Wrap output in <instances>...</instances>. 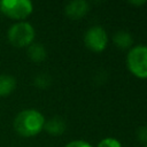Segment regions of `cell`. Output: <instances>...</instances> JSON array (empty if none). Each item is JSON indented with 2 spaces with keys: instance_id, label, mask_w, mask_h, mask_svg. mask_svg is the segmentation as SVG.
<instances>
[{
  "instance_id": "6",
  "label": "cell",
  "mask_w": 147,
  "mask_h": 147,
  "mask_svg": "<svg viewBox=\"0 0 147 147\" xmlns=\"http://www.w3.org/2000/svg\"><path fill=\"white\" fill-rule=\"evenodd\" d=\"M90 9V5L85 0H72L64 7L65 15L71 20H79L84 17Z\"/></svg>"
},
{
  "instance_id": "14",
  "label": "cell",
  "mask_w": 147,
  "mask_h": 147,
  "mask_svg": "<svg viewBox=\"0 0 147 147\" xmlns=\"http://www.w3.org/2000/svg\"><path fill=\"white\" fill-rule=\"evenodd\" d=\"M64 147H93V146L85 140H72L68 142Z\"/></svg>"
},
{
  "instance_id": "3",
  "label": "cell",
  "mask_w": 147,
  "mask_h": 147,
  "mask_svg": "<svg viewBox=\"0 0 147 147\" xmlns=\"http://www.w3.org/2000/svg\"><path fill=\"white\" fill-rule=\"evenodd\" d=\"M7 37H8V41L14 47L23 48V47H29L33 42L36 37V31L31 23L22 21V22H16L8 29Z\"/></svg>"
},
{
  "instance_id": "15",
  "label": "cell",
  "mask_w": 147,
  "mask_h": 147,
  "mask_svg": "<svg viewBox=\"0 0 147 147\" xmlns=\"http://www.w3.org/2000/svg\"><path fill=\"white\" fill-rule=\"evenodd\" d=\"M129 3H130V5H133V6H138V7H139V6L145 5V3H146V1H145V0H138V1H137V0H131V1H129Z\"/></svg>"
},
{
  "instance_id": "11",
  "label": "cell",
  "mask_w": 147,
  "mask_h": 147,
  "mask_svg": "<svg viewBox=\"0 0 147 147\" xmlns=\"http://www.w3.org/2000/svg\"><path fill=\"white\" fill-rule=\"evenodd\" d=\"M51 82H52V79H51V77L47 74H39L33 79L34 86H37L39 88H46V87H48L51 85Z\"/></svg>"
},
{
  "instance_id": "8",
  "label": "cell",
  "mask_w": 147,
  "mask_h": 147,
  "mask_svg": "<svg viewBox=\"0 0 147 147\" xmlns=\"http://www.w3.org/2000/svg\"><path fill=\"white\" fill-rule=\"evenodd\" d=\"M113 42L119 49H130L133 46V37L130 32L119 30L113 34Z\"/></svg>"
},
{
  "instance_id": "7",
  "label": "cell",
  "mask_w": 147,
  "mask_h": 147,
  "mask_svg": "<svg viewBox=\"0 0 147 147\" xmlns=\"http://www.w3.org/2000/svg\"><path fill=\"white\" fill-rule=\"evenodd\" d=\"M67 124L65 121L60 116H54L47 121H45L44 130L51 136H61L65 131Z\"/></svg>"
},
{
  "instance_id": "4",
  "label": "cell",
  "mask_w": 147,
  "mask_h": 147,
  "mask_svg": "<svg viewBox=\"0 0 147 147\" xmlns=\"http://www.w3.org/2000/svg\"><path fill=\"white\" fill-rule=\"evenodd\" d=\"M33 11V5L30 0H1L0 13L10 20L22 22Z\"/></svg>"
},
{
  "instance_id": "9",
  "label": "cell",
  "mask_w": 147,
  "mask_h": 147,
  "mask_svg": "<svg viewBox=\"0 0 147 147\" xmlns=\"http://www.w3.org/2000/svg\"><path fill=\"white\" fill-rule=\"evenodd\" d=\"M28 56L29 59L34 62V63H40L42 61H45V59L47 57V51L45 48V46L40 42H32L29 47H28Z\"/></svg>"
},
{
  "instance_id": "12",
  "label": "cell",
  "mask_w": 147,
  "mask_h": 147,
  "mask_svg": "<svg viewBox=\"0 0 147 147\" xmlns=\"http://www.w3.org/2000/svg\"><path fill=\"white\" fill-rule=\"evenodd\" d=\"M96 147H122V144L119 140L113 137H107L100 140L96 145Z\"/></svg>"
},
{
  "instance_id": "16",
  "label": "cell",
  "mask_w": 147,
  "mask_h": 147,
  "mask_svg": "<svg viewBox=\"0 0 147 147\" xmlns=\"http://www.w3.org/2000/svg\"><path fill=\"white\" fill-rule=\"evenodd\" d=\"M142 147H147V146H142Z\"/></svg>"
},
{
  "instance_id": "5",
  "label": "cell",
  "mask_w": 147,
  "mask_h": 147,
  "mask_svg": "<svg viewBox=\"0 0 147 147\" xmlns=\"http://www.w3.org/2000/svg\"><path fill=\"white\" fill-rule=\"evenodd\" d=\"M108 33L101 25H93L88 28L84 34L85 46L95 53L105 51L108 45Z\"/></svg>"
},
{
  "instance_id": "2",
  "label": "cell",
  "mask_w": 147,
  "mask_h": 147,
  "mask_svg": "<svg viewBox=\"0 0 147 147\" xmlns=\"http://www.w3.org/2000/svg\"><path fill=\"white\" fill-rule=\"evenodd\" d=\"M126 67L129 71L137 78H147V46H132L126 55Z\"/></svg>"
},
{
  "instance_id": "1",
  "label": "cell",
  "mask_w": 147,
  "mask_h": 147,
  "mask_svg": "<svg viewBox=\"0 0 147 147\" xmlns=\"http://www.w3.org/2000/svg\"><path fill=\"white\" fill-rule=\"evenodd\" d=\"M45 121L44 115L39 110L29 108L20 111L16 115L13 126L17 134L24 138H30L39 134L44 130Z\"/></svg>"
},
{
  "instance_id": "13",
  "label": "cell",
  "mask_w": 147,
  "mask_h": 147,
  "mask_svg": "<svg viewBox=\"0 0 147 147\" xmlns=\"http://www.w3.org/2000/svg\"><path fill=\"white\" fill-rule=\"evenodd\" d=\"M137 139L144 144V146H147V126H140L137 130Z\"/></svg>"
},
{
  "instance_id": "10",
  "label": "cell",
  "mask_w": 147,
  "mask_h": 147,
  "mask_svg": "<svg viewBox=\"0 0 147 147\" xmlns=\"http://www.w3.org/2000/svg\"><path fill=\"white\" fill-rule=\"evenodd\" d=\"M16 88V79L11 75H0V96H7Z\"/></svg>"
}]
</instances>
